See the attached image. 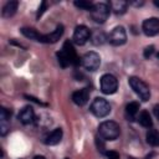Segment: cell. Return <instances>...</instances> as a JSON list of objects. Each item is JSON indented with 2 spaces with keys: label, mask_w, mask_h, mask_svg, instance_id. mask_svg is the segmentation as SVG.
Listing matches in <instances>:
<instances>
[{
  "label": "cell",
  "mask_w": 159,
  "mask_h": 159,
  "mask_svg": "<svg viewBox=\"0 0 159 159\" xmlns=\"http://www.w3.org/2000/svg\"><path fill=\"white\" fill-rule=\"evenodd\" d=\"M118 89V81L117 78L111 75L106 73L101 77V91L106 94H113Z\"/></svg>",
  "instance_id": "5"
},
{
  "label": "cell",
  "mask_w": 159,
  "mask_h": 159,
  "mask_svg": "<svg viewBox=\"0 0 159 159\" xmlns=\"http://www.w3.org/2000/svg\"><path fill=\"white\" fill-rule=\"evenodd\" d=\"M75 6L82 9V10H92L93 4L91 1H86V0H76L75 1Z\"/></svg>",
  "instance_id": "22"
},
{
  "label": "cell",
  "mask_w": 159,
  "mask_h": 159,
  "mask_svg": "<svg viewBox=\"0 0 159 159\" xmlns=\"http://www.w3.org/2000/svg\"><path fill=\"white\" fill-rule=\"evenodd\" d=\"M91 39H92V42L94 45H102V43L106 42V40H108L106 34L102 32V31H98V30H96V31H93L91 34Z\"/></svg>",
  "instance_id": "19"
},
{
  "label": "cell",
  "mask_w": 159,
  "mask_h": 159,
  "mask_svg": "<svg viewBox=\"0 0 159 159\" xmlns=\"http://www.w3.org/2000/svg\"><path fill=\"white\" fill-rule=\"evenodd\" d=\"M109 5L106 2H98L94 4L92 10H91V16L92 20H94L97 24H103L108 16H109Z\"/></svg>",
  "instance_id": "3"
},
{
  "label": "cell",
  "mask_w": 159,
  "mask_h": 159,
  "mask_svg": "<svg viewBox=\"0 0 159 159\" xmlns=\"http://www.w3.org/2000/svg\"><path fill=\"white\" fill-rule=\"evenodd\" d=\"M147 143L153 147L159 144V134L155 129H149L147 132Z\"/></svg>",
  "instance_id": "20"
},
{
  "label": "cell",
  "mask_w": 159,
  "mask_h": 159,
  "mask_svg": "<svg viewBox=\"0 0 159 159\" xmlns=\"http://www.w3.org/2000/svg\"><path fill=\"white\" fill-rule=\"evenodd\" d=\"M128 83L130 86V88L137 93V96H139V98L142 101H149L150 98V89L149 87L147 86V83L144 81H142L140 78L138 77H129L128 80Z\"/></svg>",
  "instance_id": "2"
},
{
  "label": "cell",
  "mask_w": 159,
  "mask_h": 159,
  "mask_svg": "<svg viewBox=\"0 0 159 159\" xmlns=\"http://www.w3.org/2000/svg\"><path fill=\"white\" fill-rule=\"evenodd\" d=\"M17 1H7L5 4V6L2 7V16L4 17H11L15 15L16 10H17Z\"/></svg>",
  "instance_id": "16"
},
{
  "label": "cell",
  "mask_w": 159,
  "mask_h": 159,
  "mask_svg": "<svg viewBox=\"0 0 159 159\" xmlns=\"http://www.w3.org/2000/svg\"><path fill=\"white\" fill-rule=\"evenodd\" d=\"M57 58H58V63H60V66L61 67H67L68 65H70V62H68V60L66 58V56L62 53V51H60V52H57Z\"/></svg>",
  "instance_id": "23"
},
{
  "label": "cell",
  "mask_w": 159,
  "mask_h": 159,
  "mask_svg": "<svg viewBox=\"0 0 159 159\" xmlns=\"http://www.w3.org/2000/svg\"><path fill=\"white\" fill-rule=\"evenodd\" d=\"M153 53H154V46H153V45L145 47V50H144V57L148 58V57H150Z\"/></svg>",
  "instance_id": "28"
},
{
  "label": "cell",
  "mask_w": 159,
  "mask_h": 159,
  "mask_svg": "<svg viewBox=\"0 0 159 159\" xmlns=\"http://www.w3.org/2000/svg\"><path fill=\"white\" fill-rule=\"evenodd\" d=\"M89 109H91V112H92L96 117L102 118V117H106V116L109 114V112H111V106H109V103H108L104 98L97 97V98H94L93 102L91 103Z\"/></svg>",
  "instance_id": "4"
},
{
  "label": "cell",
  "mask_w": 159,
  "mask_h": 159,
  "mask_svg": "<svg viewBox=\"0 0 159 159\" xmlns=\"http://www.w3.org/2000/svg\"><path fill=\"white\" fill-rule=\"evenodd\" d=\"M81 65L87 70V71H96L98 70L99 65H101V57L97 52H87L84 53V56L81 60Z\"/></svg>",
  "instance_id": "6"
},
{
  "label": "cell",
  "mask_w": 159,
  "mask_h": 159,
  "mask_svg": "<svg viewBox=\"0 0 159 159\" xmlns=\"http://www.w3.org/2000/svg\"><path fill=\"white\" fill-rule=\"evenodd\" d=\"M62 53L66 56V58L68 60V62H70V65H78L80 63V57L77 56V53H76V50H75V47H73V45L67 40V41H65V43H63V46H62Z\"/></svg>",
  "instance_id": "10"
},
{
  "label": "cell",
  "mask_w": 159,
  "mask_h": 159,
  "mask_svg": "<svg viewBox=\"0 0 159 159\" xmlns=\"http://www.w3.org/2000/svg\"><path fill=\"white\" fill-rule=\"evenodd\" d=\"M21 34L25 36V37H27V39H31V40H35V41H37V42H40L41 41V34H39L35 29H31V27H22L21 29Z\"/></svg>",
  "instance_id": "17"
},
{
  "label": "cell",
  "mask_w": 159,
  "mask_h": 159,
  "mask_svg": "<svg viewBox=\"0 0 159 159\" xmlns=\"http://www.w3.org/2000/svg\"><path fill=\"white\" fill-rule=\"evenodd\" d=\"M96 144H97V148L101 153H106V145H104V142H103V138L102 137H97L96 138Z\"/></svg>",
  "instance_id": "25"
},
{
  "label": "cell",
  "mask_w": 159,
  "mask_h": 159,
  "mask_svg": "<svg viewBox=\"0 0 159 159\" xmlns=\"http://www.w3.org/2000/svg\"><path fill=\"white\" fill-rule=\"evenodd\" d=\"M34 159H46V158H45L43 155H36V157H35Z\"/></svg>",
  "instance_id": "30"
},
{
  "label": "cell",
  "mask_w": 159,
  "mask_h": 159,
  "mask_svg": "<svg viewBox=\"0 0 159 159\" xmlns=\"http://www.w3.org/2000/svg\"><path fill=\"white\" fill-rule=\"evenodd\" d=\"M154 4H155L157 6H159V1H157V0H155V1H154Z\"/></svg>",
  "instance_id": "31"
},
{
  "label": "cell",
  "mask_w": 159,
  "mask_h": 159,
  "mask_svg": "<svg viewBox=\"0 0 159 159\" xmlns=\"http://www.w3.org/2000/svg\"><path fill=\"white\" fill-rule=\"evenodd\" d=\"M88 98H89V91L87 88H82L72 93V101L77 106H84L88 102Z\"/></svg>",
  "instance_id": "13"
},
{
  "label": "cell",
  "mask_w": 159,
  "mask_h": 159,
  "mask_svg": "<svg viewBox=\"0 0 159 159\" xmlns=\"http://www.w3.org/2000/svg\"><path fill=\"white\" fill-rule=\"evenodd\" d=\"M138 111H139V103L138 102H129L125 107V113L130 118H133L138 113Z\"/></svg>",
  "instance_id": "21"
},
{
  "label": "cell",
  "mask_w": 159,
  "mask_h": 159,
  "mask_svg": "<svg viewBox=\"0 0 159 159\" xmlns=\"http://www.w3.org/2000/svg\"><path fill=\"white\" fill-rule=\"evenodd\" d=\"M65 159H68V158H65Z\"/></svg>",
  "instance_id": "33"
},
{
  "label": "cell",
  "mask_w": 159,
  "mask_h": 159,
  "mask_svg": "<svg viewBox=\"0 0 159 159\" xmlns=\"http://www.w3.org/2000/svg\"><path fill=\"white\" fill-rule=\"evenodd\" d=\"M153 111H154L155 117L159 119V104H155V106H154V108H153Z\"/></svg>",
  "instance_id": "29"
},
{
  "label": "cell",
  "mask_w": 159,
  "mask_h": 159,
  "mask_svg": "<svg viewBox=\"0 0 159 159\" xmlns=\"http://www.w3.org/2000/svg\"><path fill=\"white\" fill-rule=\"evenodd\" d=\"M89 37H91V32L88 27L84 25H78L73 31V42L76 45H80V46L84 45Z\"/></svg>",
  "instance_id": "8"
},
{
  "label": "cell",
  "mask_w": 159,
  "mask_h": 159,
  "mask_svg": "<svg viewBox=\"0 0 159 159\" xmlns=\"http://www.w3.org/2000/svg\"><path fill=\"white\" fill-rule=\"evenodd\" d=\"M98 133H99V137H102L106 140H114L119 137L120 128H119L118 123H116L113 120H106L99 124Z\"/></svg>",
  "instance_id": "1"
},
{
  "label": "cell",
  "mask_w": 159,
  "mask_h": 159,
  "mask_svg": "<svg viewBox=\"0 0 159 159\" xmlns=\"http://www.w3.org/2000/svg\"><path fill=\"white\" fill-rule=\"evenodd\" d=\"M46 7H47V2H46V1H42V2H41V5H40V7H39L37 15H36V16H37V19H39V17H40V16H41L43 12H45Z\"/></svg>",
  "instance_id": "27"
},
{
  "label": "cell",
  "mask_w": 159,
  "mask_h": 159,
  "mask_svg": "<svg viewBox=\"0 0 159 159\" xmlns=\"http://www.w3.org/2000/svg\"><path fill=\"white\" fill-rule=\"evenodd\" d=\"M108 41L113 46H122V45H124L125 41H127V32H125L124 27L123 26H116L111 31V34L108 36Z\"/></svg>",
  "instance_id": "7"
},
{
  "label": "cell",
  "mask_w": 159,
  "mask_h": 159,
  "mask_svg": "<svg viewBox=\"0 0 159 159\" xmlns=\"http://www.w3.org/2000/svg\"><path fill=\"white\" fill-rule=\"evenodd\" d=\"M106 155L108 159H120L119 154L116 150H108V152H106Z\"/></svg>",
  "instance_id": "26"
},
{
  "label": "cell",
  "mask_w": 159,
  "mask_h": 159,
  "mask_svg": "<svg viewBox=\"0 0 159 159\" xmlns=\"http://www.w3.org/2000/svg\"><path fill=\"white\" fill-rule=\"evenodd\" d=\"M108 5H109V9H111L114 14L122 15V14L125 12L127 6H128V2L124 1V0H113V1H111Z\"/></svg>",
  "instance_id": "15"
},
{
  "label": "cell",
  "mask_w": 159,
  "mask_h": 159,
  "mask_svg": "<svg viewBox=\"0 0 159 159\" xmlns=\"http://www.w3.org/2000/svg\"><path fill=\"white\" fill-rule=\"evenodd\" d=\"M142 30L147 36H155L159 34V19L149 17L143 21Z\"/></svg>",
  "instance_id": "9"
},
{
  "label": "cell",
  "mask_w": 159,
  "mask_h": 159,
  "mask_svg": "<svg viewBox=\"0 0 159 159\" xmlns=\"http://www.w3.org/2000/svg\"><path fill=\"white\" fill-rule=\"evenodd\" d=\"M138 122L140 123V125H143V127H145V128H150V127L153 125L152 117H150L149 112H147V111H142V112L139 113Z\"/></svg>",
  "instance_id": "18"
},
{
  "label": "cell",
  "mask_w": 159,
  "mask_h": 159,
  "mask_svg": "<svg viewBox=\"0 0 159 159\" xmlns=\"http://www.w3.org/2000/svg\"><path fill=\"white\" fill-rule=\"evenodd\" d=\"M157 56H158V57H159V52H158V55H157Z\"/></svg>",
  "instance_id": "32"
},
{
  "label": "cell",
  "mask_w": 159,
  "mask_h": 159,
  "mask_svg": "<svg viewBox=\"0 0 159 159\" xmlns=\"http://www.w3.org/2000/svg\"><path fill=\"white\" fill-rule=\"evenodd\" d=\"M19 120L22 123V124H30L35 120V113H34V109L32 107L30 106H25L20 112H19Z\"/></svg>",
  "instance_id": "12"
},
{
  "label": "cell",
  "mask_w": 159,
  "mask_h": 159,
  "mask_svg": "<svg viewBox=\"0 0 159 159\" xmlns=\"http://www.w3.org/2000/svg\"><path fill=\"white\" fill-rule=\"evenodd\" d=\"M9 129V119H0V134L5 135Z\"/></svg>",
  "instance_id": "24"
},
{
  "label": "cell",
  "mask_w": 159,
  "mask_h": 159,
  "mask_svg": "<svg viewBox=\"0 0 159 159\" xmlns=\"http://www.w3.org/2000/svg\"><path fill=\"white\" fill-rule=\"evenodd\" d=\"M63 25H58L52 32L47 34V35H42L41 36V41L40 42H43V43H55L57 42L61 36L63 35Z\"/></svg>",
  "instance_id": "11"
},
{
  "label": "cell",
  "mask_w": 159,
  "mask_h": 159,
  "mask_svg": "<svg viewBox=\"0 0 159 159\" xmlns=\"http://www.w3.org/2000/svg\"><path fill=\"white\" fill-rule=\"evenodd\" d=\"M62 135H63V132H62V129L61 128H56V129H53L51 133H48L46 137H45V144H47V145H56V144H58L60 142H61V139H62Z\"/></svg>",
  "instance_id": "14"
}]
</instances>
